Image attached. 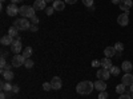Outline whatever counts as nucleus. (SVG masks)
Segmentation results:
<instances>
[{
    "mask_svg": "<svg viewBox=\"0 0 133 99\" xmlns=\"http://www.w3.org/2000/svg\"><path fill=\"white\" fill-rule=\"evenodd\" d=\"M95 89V83L89 80H83L76 86V91L81 95H89Z\"/></svg>",
    "mask_w": 133,
    "mask_h": 99,
    "instance_id": "obj_1",
    "label": "nucleus"
},
{
    "mask_svg": "<svg viewBox=\"0 0 133 99\" xmlns=\"http://www.w3.org/2000/svg\"><path fill=\"white\" fill-rule=\"evenodd\" d=\"M17 30H21V31H24V30H29L31 24H29V20L27 18H21L19 20H15V26Z\"/></svg>",
    "mask_w": 133,
    "mask_h": 99,
    "instance_id": "obj_2",
    "label": "nucleus"
},
{
    "mask_svg": "<svg viewBox=\"0 0 133 99\" xmlns=\"http://www.w3.org/2000/svg\"><path fill=\"white\" fill-rule=\"evenodd\" d=\"M25 58L23 56V54H16L15 56L12 58V64L14 67H21V66H24V63H25Z\"/></svg>",
    "mask_w": 133,
    "mask_h": 99,
    "instance_id": "obj_3",
    "label": "nucleus"
},
{
    "mask_svg": "<svg viewBox=\"0 0 133 99\" xmlns=\"http://www.w3.org/2000/svg\"><path fill=\"white\" fill-rule=\"evenodd\" d=\"M11 51H12L15 55L16 54H20L21 51H23V46H21V42H20V38L19 39H15L14 43L11 44Z\"/></svg>",
    "mask_w": 133,
    "mask_h": 99,
    "instance_id": "obj_4",
    "label": "nucleus"
},
{
    "mask_svg": "<svg viewBox=\"0 0 133 99\" xmlns=\"http://www.w3.org/2000/svg\"><path fill=\"white\" fill-rule=\"evenodd\" d=\"M97 79H100V80H108L109 79V76H110V71L109 70H107V68H100L98 71H97Z\"/></svg>",
    "mask_w": 133,
    "mask_h": 99,
    "instance_id": "obj_5",
    "label": "nucleus"
},
{
    "mask_svg": "<svg viewBox=\"0 0 133 99\" xmlns=\"http://www.w3.org/2000/svg\"><path fill=\"white\" fill-rule=\"evenodd\" d=\"M19 9H20V8H19L16 4H14V3H9L5 11H7L8 16H12V18H14V16H16V15L19 14Z\"/></svg>",
    "mask_w": 133,
    "mask_h": 99,
    "instance_id": "obj_6",
    "label": "nucleus"
},
{
    "mask_svg": "<svg viewBox=\"0 0 133 99\" xmlns=\"http://www.w3.org/2000/svg\"><path fill=\"white\" fill-rule=\"evenodd\" d=\"M51 86H52V90H60L63 87L61 78H59V76H53L52 80H51Z\"/></svg>",
    "mask_w": 133,
    "mask_h": 99,
    "instance_id": "obj_7",
    "label": "nucleus"
},
{
    "mask_svg": "<svg viewBox=\"0 0 133 99\" xmlns=\"http://www.w3.org/2000/svg\"><path fill=\"white\" fill-rule=\"evenodd\" d=\"M117 23L121 26V27H127L129 24V18H128V14H121L118 18H117Z\"/></svg>",
    "mask_w": 133,
    "mask_h": 99,
    "instance_id": "obj_8",
    "label": "nucleus"
},
{
    "mask_svg": "<svg viewBox=\"0 0 133 99\" xmlns=\"http://www.w3.org/2000/svg\"><path fill=\"white\" fill-rule=\"evenodd\" d=\"M33 8H35L36 11H45V8H47V2L45 0H35V3H33V5H32Z\"/></svg>",
    "mask_w": 133,
    "mask_h": 99,
    "instance_id": "obj_9",
    "label": "nucleus"
},
{
    "mask_svg": "<svg viewBox=\"0 0 133 99\" xmlns=\"http://www.w3.org/2000/svg\"><path fill=\"white\" fill-rule=\"evenodd\" d=\"M132 5H133V0H121V2H120V8L123 9L124 12L129 11Z\"/></svg>",
    "mask_w": 133,
    "mask_h": 99,
    "instance_id": "obj_10",
    "label": "nucleus"
},
{
    "mask_svg": "<svg viewBox=\"0 0 133 99\" xmlns=\"http://www.w3.org/2000/svg\"><path fill=\"white\" fill-rule=\"evenodd\" d=\"M95 89L97 90V91H105L107 90V83H105V80H100V79H97L96 82H95Z\"/></svg>",
    "mask_w": 133,
    "mask_h": 99,
    "instance_id": "obj_11",
    "label": "nucleus"
},
{
    "mask_svg": "<svg viewBox=\"0 0 133 99\" xmlns=\"http://www.w3.org/2000/svg\"><path fill=\"white\" fill-rule=\"evenodd\" d=\"M121 82H123V84H125V86H130V84L133 83V74L127 72V74L123 76V79H121Z\"/></svg>",
    "mask_w": 133,
    "mask_h": 99,
    "instance_id": "obj_12",
    "label": "nucleus"
},
{
    "mask_svg": "<svg viewBox=\"0 0 133 99\" xmlns=\"http://www.w3.org/2000/svg\"><path fill=\"white\" fill-rule=\"evenodd\" d=\"M52 7L55 8V11H63L65 8V2L64 0H55Z\"/></svg>",
    "mask_w": 133,
    "mask_h": 99,
    "instance_id": "obj_13",
    "label": "nucleus"
},
{
    "mask_svg": "<svg viewBox=\"0 0 133 99\" xmlns=\"http://www.w3.org/2000/svg\"><path fill=\"white\" fill-rule=\"evenodd\" d=\"M14 38L12 36H9V35H4L2 39H0V43H2V44L3 46H11V44H12V43H14Z\"/></svg>",
    "mask_w": 133,
    "mask_h": 99,
    "instance_id": "obj_14",
    "label": "nucleus"
},
{
    "mask_svg": "<svg viewBox=\"0 0 133 99\" xmlns=\"http://www.w3.org/2000/svg\"><path fill=\"white\" fill-rule=\"evenodd\" d=\"M116 50H115V47H112V46H109V47H107L105 50H104V55H105V58H112V56H115L116 55Z\"/></svg>",
    "mask_w": 133,
    "mask_h": 99,
    "instance_id": "obj_15",
    "label": "nucleus"
},
{
    "mask_svg": "<svg viewBox=\"0 0 133 99\" xmlns=\"http://www.w3.org/2000/svg\"><path fill=\"white\" fill-rule=\"evenodd\" d=\"M132 68H133V66H132V63H130L129 60H124L123 64H121V70L125 71V74H127V72H130Z\"/></svg>",
    "mask_w": 133,
    "mask_h": 99,
    "instance_id": "obj_16",
    "label": "nucleus"
},
{
    "mask_svg": "<svg viewBox=\"0 0 133 99\" xmlns=\"http://www.w3.org/2000/svg\"><path fill=\"white\" fill-rule=\"evenodd\" d=\"M28 11H29V5H21L19 9V15L21 18H28Z\"/></svg>",
    "mask_w": 133,
    "mask_h": 99,
    "instance_id": "obj_17",
    "label": "nucleus"
},
{
    "mask_svg": "<svg viewBox=\"0 0 133 99\" xmlns=\"http://www.w3.org/2000/svg\"><path fill=\"white\" fill-rule=\"evenodd\" d=\"M12 84L9 82H2V91L4 92H12Z\"/></svg>",
    "mask_w": 133,
    "mask_h": 99,
    "instance_id": "obj_18",
    "label": "nucleus"
},
{
    "mask_svg": "<svg viewBox=\"0 0 133 99\" xmlns=\"http://www.w3.org/2000/svg\"><path fill=\"white\" fill-rule=\"evenodd\" d=\"M112 60H110V58H105L101 60V67L103 68H107V70H110V67H112Z\"/></svg>",
    "mask_w": 133,
    "mask_h": 99,
    "instance_id": "obj_19",
    "label": "nucleus"
},
{
    "mask_svg": "<svg viewBox=\"0 0 133 99\" xmlns=\"http://www.w3.org/2000/svg\"><path fill=\"white\" fill-rule=\"evenodd\" d=\"M8 35L12 36L14 39H19V38H20V36H19V30H17L16 27H11L9 31H8Z\"/></svg>",
    "mask_w": 133,
    "mask_h": 99,
    "instance_id": "obj_20",
    "label": "nucleus"
},
{
    "mask_svg": "<svg viewBox=\"0 0 133 99\" xmlns=\"http://www.w3.org/2000/svg\"><path fill=\"white\" fill-rule=\"evenodd\" d=\"M3 76H4V79L7 80V82H11L14 78H15V75H14V72L12 71H4V74H3Z\"/></svg>",
    "mask_w": 133,
    "mask_h": 99,
    "instance_id": "obj_21",
    "label": "nucleus"
},
{
    "mask_svg": "<svg viewBox=\"0 0 133 99\" xmlns=\"http://www.w3.org/2000/svg\"><path fill=\"white\" fill-rule=\"evenodd\" d=\"M31 55H32V48H31V47H27V48L23 50V56H24L25 59H29Z\"/></svg>",
    "mask_w": 133,
    "mask_h": 99,
    "instance_id": "obj_22",
    "label": "nucleus"
},
{
    "mask_svg": "<svg viewBox=\"0 0 133 99\" xmlns=\"http://www.w3.org/2000/svg\"><path fill=\"white\" fill-rule=\"evenodd\" d=\"M125 84H123V83H121V84H118V86H116V92H118L120 95L121 94H124L125 92Z\"/></svg>",
    "mask_w": 133,
    "mask_h": 99,
    "instance_id": "obj_23",
    "label": "nucleus"
},
{
    "mask_svg": "<svg viewBox=\"0 0 133 99\" xmlns=\"http://www.w3.org/2000/svg\"><path fill=\"white\" fill-rule=\"evenodd\" d=\"M109 71H110V75H115V76H117V75L120 74V71H121V70H120L118 67H116V66H112Z\"/></svg>",
    "mask_w": 133,
    "mask_h": 99,
    "instance_id": "obj_24",
    "label": "nucleus"
},
{
    "mask_svg": "<svg viewBox=\"0 0 133 99\" xmlns=\"http://www.w3.org/2000/svg\"><path fill=\"white\" fill-rule=\"evenodd\" d=\"M115 50H116L117 52H123V51H124V44H123L121 42L116 43V44H115Z\"/></svg>",
    "mask_w": 133,
    "mask_h": 99,
    "instance_id": "obj_25",
    "label": "nucleus"
},
{
    "mask_svg": "<svg viewBox=\"0 0 133 99\" xmlns=\"http://www.w3.org/2000/svg\"><path fill=\"white\" fill-rule=\"evenodd\" d=\"M24 66H25V67H27L28 70H29V68H32V67H33V60H31V58H29V59H27V60H25V63H24Z\"/></svg>",
    "mask_w": 133,
    "mask_h": 99,
    "instance_id": "obj_26",
    "label": "nucleus"
},
{
    "mask_svg": "<svg viewBox=\"0 0 133 99\" xmlns=\"http://www.w3.org/2000/svg\"><path fill=\"white\" fill-rule=\"evenodd\" d=\"M83 4L85 5V7H93V0H83Z\"/></svg>",
    "mask_w": 133,
    "mask_h": 99,
    "instance_id": "obj_27",
    "label": "nucleus"
},
{
    "mask_svg": "<svg viewBox=\"0 0 133 99\" xmlns=\"http://www.w3.org/2000/svg\"><path fill=\"white\" fill-rule=\"evenodd\" d=\"M53 12H55V8H53V7H47V8H45V14H47L48 16H51Z\"/></svg>",
    "mask_w": 133,
    "mask_h": 99,
    "instance_id": "obj_28",
    "label": "nucleus"
},
{
    "mask_svg": "<svg viewBox=\"0 0 133 99\" xmlns=\"http://www.w3.org/2000/svg\"><path fill=\"white\" fill-rule=\"evenodd\" d=\"M98 99H108V92H105V91L98 92Z\"/></svg>",
    "mask_w": 133,
    "mask_h": 99,
    "instance_id": "obj_29",
    "label": "nucleus"
},
{
    "mask_svg": "<svg viewBox=\"0 0 133 99\" xmlns=\"http://www.w3.org/2000/svg\"><path fill=\"white\" fill-rule=\"evenodd\" d=\"M7 66V60H5V56H2V59H0V67L4 68Z\"/></svg>",
    "mask_w": 133,
    "mask_h": 99,
    "instance_id": "obj_30",
    "label": "nucleus"
},
{
    "mask_svg": "<svg viewBox=\"0 0 133 99\" xmlns=\"http://www.w3.org/2000/svg\"><path fill=\"white\" fill-rule=\"evenodd\" d=\"M51 89H52L51 83H44V84H43V90H44V91H49Z\"/></svg>",
    "mask_w": 133,
    "mask_h": 99,
    "instance_id": "obj_31",
    "label": "nucleus"
},
{
    "mask_svg": "<svg viewBox=\"0 0 133 99\" xmlns=\"http://www.w3.org/2000/svg\"><path fill=\"white\" fill-rule=\"evenodd\" d=\"M101 66V60H92V67H100Z\"/></svg>",
    "mask_w": 133,
    "mask_h": 99,
    "instance_id": "obj_32",
    "label": "nucleus"
},
{
    "mask_svg": "<svg viewBox=\"0 0 133 99\" xmlns=\"http://www.w3.org/2000/svg\"><path fill=\"white\" fill-rule=\"evenodd\" d=\"M118 99H132V96H130L129 94H121V95L118 96Z\"/></svg>",
    "mask_w": 133,
    "mask_h": 99,
    "instance_id": "obj_33",
    "label": "nucleus"
},
{
    "mask_svg": "<svg viewBox=\"0 0 133 99\" xmlns=\"http://www.w3.org/2000/svg\"><path fill=\"white\" fill-rule=\"evenodd\" d=\"M31 21H32V24H37V23H39V18H37L36 15L32 16V18H31Z\"/></svg>",
    "mask_w": 133,
    "mask_h": 99,
    "instance_id": "obj_34",
    "label": "nucleus"
},
{
    "mask_svg": "<svg viewBox=\"0 0 133 99\" xmlns=\"http://www.w3.org/2000/svg\"><path fill=\"white\" fill-rule=\"evenodd\" d=\"M39 28H37V24H31V27H29V31H32V32H36Z\"/></svg>",
    "mask_w": 133,
    "mask_h": 99,
    "instance_id": "obj_35",
    "label": "nucleus"
},
{
    "mask_svg": "<svg viewBox=\"0 0 133 99\" xmlns=\"http://www.w3.org/2000/svg\"><path fill=\"white\" fill-rule=\"evenodd\" d=\"M19 90H20V89H19V86H17V84H15V86L12 87V92H15V94H17Z\"/></svg>",
    "mask_w": 133,
    "mask_h": 99,
    "instance_id": "obj_36",
    "label": "nucleus"
},
{
    "mask_svg": "<svg viewBox=\"0 0 133 99\" xmlns=\"http://www.w3.org/2000/svg\"><path fill=\"white\" fill-rule=\"evenodd\" d=\"M64 2H65V3H68V4H75L77 0H64Z\"/></svg>",
    "mask_w": 133,
    "mask_h": 99,
    "instance_id": "obj_37",
    "label": "nucleus"
},
{
    "mask_svg": "<svg viewBox=\"0 0 133 99\" xmlns=\"http://www.w3.org/2000/svg\"><path fill=\"white\" fill-rule=\"evenodd\" d=\"M0 99H7V96H5V92L3 91L2 94H0Z\"/></svg>",
    "mask_w": 133,
    "mask_h": 99,
    "instance_id": "obj_38",
    "label": "nucleus"
},
{
    "mask_svg": "<svg viewBox=\"0 0 133 99\" xmlns=\"http://www.w3.org/2000/svg\"><path fill=\"white\" fill-rule=\"evenodd\" d=\"M110 2H112L113 4H120V2H121V0H110Z\"/></svg>",
    "mask_w": 133,
    "mask_h": 99,
    "instance_id": "obj_39",
    "label": "nucleus"
},
{
    "mask_svg": "<svg viewBox=\"0 0 133 99\" xmlns=\"http://www.w3.org/2000/svg\"><path fill=\"white\" fill-rule=\"evenodd\" d=\"M19 2H21V0H11V3H14V4H16V3H19Z\"/></svg>",
    "mask_w": 133,
    "mask_h": 99,
    "instance_id": "obj_40",
    "label": "nucleus"
},
{
    "mask_svg": "<svg viewBox=\"0 0 133 99\" xmlns=\"http://www.w3.org/2000/svg\"><path fill=\"white\" fill-rule=\"evenodd\" d=\"M129 89H130V92H133V83L129 86Z\"/></svg>",
    "mask_w": 133,
    "mask_h": 99,
    "instance_id": "obj_41",
    "label": "nucleus"
},
{
    "mask_svg": "<svg viewBox=\"0 0 133 99\" xmlns=\"http://www.w3.org/2000/svg\"><path fill=\"white\" fill-rule=\"evenodd\" d=\"M47 3H51V2H55V0H45Z\"/></svg>",
    "mask_w": 133,
    "mask_h": 99,
    "instance_id": "obj_42",
    "label": "nucleus"
},
{
    "mask_svg": "<svg viewBox=\"0 0 133 99\" xmlns=\"http://www.w3.org/2000/svg\"><path fill=\"white\" fill-rule=\"evenodd\" d=\"M130 96H132V99H133V92H130Z\"/></svg>",
    "mask_w": 133,
    "mask_h": 99,
    "instance_id": "obj_43",
    "label": "nucleus"
},
{
    "mask_svg": "<svg viewBox=\"0 0 133 99\" xmlns=\"http://www.w3.org/2000/svg\"><path fill=\"white\" fill-rule=\"evenodd\" d=\"M4 2H5V0H2V3H4Z\"/></svg>",
    "mask_w": 133,
    "mask_h": 99,
    "instance_id": "obj_44",
    "label": "nucleus"
}]
</instances>
